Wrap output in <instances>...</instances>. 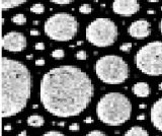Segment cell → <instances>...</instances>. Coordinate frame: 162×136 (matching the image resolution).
<instances>
[{"instance_id": "1", "label": "cell", "mask_w": 162, "mask_h": 136, "mask_svg": "<svg viewBox=\"0 0 162 136\" xmlns=\"http://www.w3.org/2000/svg\"><path fill=\"white\" fill-rule=\"evenodd\" d=\"M94 85L86 72L73 65L54 67L44 74L40 99L47 112L59 118L80 115L90 105Z\"/></svg>"}, {"instance_id": "2", "label": "cell", "mask_w": 162, "mask_h": 136, "mask_svg": "<svg viewBox=\"0 0 162 136\" xmlns=\"http://www.w3.org/2000/svg\"><path fill=\"white\" fill-rule=\"evenodd\" d=\"M33 77L20 61L4 56L1 60V115L5 119L20 113L30 99Z\"/></svg>"}, {"instance_id": "3", "label": "cell", "mask_w": 162, "mask_h": 136, "mask_svg": "<svg viewBox=\"0 0 162 136\" xmlns=\"http://www.w3.org/2000/svg\"><path fill=\"white\" fill-rule=\"evenodd\" d=\"M132 103L122 92H108L96 105V115L101 123L108 126H121L131 119Z\"/></svg>"}, {"instance_id": "4", "label": "cell", "mask_w": 162, "mask_h": 136, "mask_svg": "<svg viewBox=\"0 0 162 136\" xmlns=\"http://www.w3.org/2000/svg\"><path fill=\"white\" fill-rule=\"evenodd\" d=\"M95 74L98 79L106 84H121L129 77L128 63L118 55H106L96 61Z\"/></svg>"}, {"instance_id": "5", "label": "cell", "mask_w": 162, "mask_h": 136, "mask_svg": "<svg viewBox=\"0 0 162 136\" xmlns=\"http://www.w3.org/2000/svg\"><path fill=\"white\" fill-rule=\"evenodd\" d=\"M78 20L67 12H59L50 16L45 21L44 32L51 40L68 42L73 40L78 33Z\"/></svg>"}, {"instance_id": "6", "label": "cell", "mask_w": 162, "mask_h": 136, "mask_svg": "<svg viewBox=\"0 0 162 136\" xmlns=\"http://www.w3.org/2000/svg\"><path fill=\"white\" fill-rule=\"evenodd\" d=\"M119 28L114 20L108 17H97L86 27L85 38L91 45L106 48L114 45L118 40Z\"/></svg>"}, {"instance_id": "7", "label": "cell", "mask_w": 162, "mask_h": 136, "mask_svg": "<svg viewBox=\"0 0 162 136\" xmlns=\"http://www.w3.org/2000/svg\"><path fill=\"white\" fill-rule=\"evenodd\" d=\"M136 67L149 76L162 75V42H149L135 55Z\"/></svg>"}, {"instance_id": "8", "label": "cell", "mask_w": 162, "mask_h": 136, "mask_svg": "<svg viewBox=\"0 0 162 136\" xmlns=\"http://www.w3.org/2000/svg\"><path fill=\"white\" fill-rule=\"evenodd\" d=\"M27 37L20 32H9L3 36L1 46L9 52H21L27 48Z\"/></svg>"}, {"instance_id": "9", "label": "cell", "mask_w": 162, "mask_h": 136, "mask_svg": "<svg viewBox=\"0 0 162 136\" xmlns=\"http://www.w3.org/2000/svg\"><path fill=\"white\" fill-rule=\"evenodd\" d=\"M111 8L118 15L131 16L140 10V3L138 0H115Z\"/></svg>"}, {"instance_id": "10", "label": "cell", "mask_w": 162, "mask_h": 136, "mask_svg": "<svg viewBox=\"0 0 162 136\" xmlns=\"http://www.w3.org/2000/svg\"><path fill=\"white\" fill-rule=\"evenodd\" d=\"M128 34L137 40H144L151 34V25L146 20H138L131 23L128 28Z\"/></svg>"}, {"instance_id": "11", "label": "cell", "mask_w": 162, "mask_h": 136, "mask_svg": "<svg viewBox=\"0 0 162 136\" xmlns=\"http://www.w3.org/2000/svg\"><path fill=\"white\" fill-rule=\"evenodd\" d=\"M150 120L154 127L162 132V97L154 103L150 109Z\"/></svg>"}, {"instance_id": "12", "label": "cell", "mask_w": 162, "mask_h": 136, "mask_svg": "<svg viewBox=\"0 0 162 136\" xmlns=\"http://www.w3.org/2000/svg\"><path fill=\"white\" fill-rule=\"evenodd\" d=\"M132 92L138 97H147L151 94V89H150V85L147 82L141 81L135 83L133 85Z\"/></svg>"}, {"instance_id": "13", "label": "cell", "mask_w": 162, "mask_h": 136, "mask_svg": "<svg viewBox=\"0 0 162 136\" xmlns=\"http://www.w3.org/2000/svg\"><path fill=\"white\" fill-rule=\"evenodd\" d=\"M27 1L28 0H1V8L3 11H6L8 9H12L14 7L22 5Z\"/></svg>"}, {"instance_id": "14", "label": "cell", "mask_w": 162, "mask_h": 136, "mask_svg": "<svg viewBox=\"0 0 162 136\" xmlns=\"http://www.w3.org/2000/svg\"><path fill=\"white\" fill-rule=\"evenodd\" d=\"M27 123L30 127H42L45 125V118L41 115L35 114V115H30L28 117Z\"/></svg>"}, {"instance_id": "15", "label": "cell", "mask_w": 162, "mask_h": 136, "mask_svg": "<svg viewBox=\"0 0 162 136\" xmlns=\"http://www.w3.org/2000/svg\"><path fill=\"white\" fill-rule=\"evenodd\" d=\"M124 136H149V132L141 126H133L126 131Z\"/></svg>"}, {"instance_id": "16", "label": "cell", "mask_w": 162, "mask_h": 136, "mask_svg": "<svg viewBox=\"0 0 162 136\" xmlns=\"http://www.w3.org/2000/svg\"><path fill=\"white\" fill-rule=\"evenodd\" d=\"M11 21L15 25H22L25 23H27V16L22 13H18V14H15L11 17Z\"/></svg>"}, {"instance_id": "17", "label": "cell", "mask_w": 162, "mask_h": 136, "mask_svg": "<svg viewBox=\"0 0 162 136\" xmlns=\"http://www.w3.org/2000/svg\"><path fill=\"white\" fill-rule=\"evenodd\" d=\"M30 11L35 14H42L45 12V6L44 4L41 3H35L32 7H30Z\"/></svg>"}, {"instance_id": "18", "label": "cell", "mask_w": 162, "mask_h": 136, "mask_svg": "<svg viewBox=\"0 0 162 136\" xmlns=\"http://www.w3.org/2000/svg\"><path fill=\"white\" fill-rule=\"evenodd\" d=\"M52 57L56 60H61L65 57V52H64L63 49H56L52 52Z\"/></svg>"}, {"instance_id": "19", "label": "cell", "mask_w": 162, "mask_h": 136, "mask_svg": "<svg viewBox=\"0 0 162 136\" xmlns=\"http://www.w3.org/2000/svg\"><path fill=\"white\" fill-rule=\"evenodd\" d=\"M92 11V7L90 4H82L79 6V12L82 14H90Z\"/></svg>"}, {"instance_id": "20", "label": "cell", "mask_w": 162, "mask_h": 136, "mask_svg": "<svg viewBox=\"0 0 162 136\" xmlns=\"http://www.w3.org/2000/svg\"><path fill=\"white\" fill-rule=\"evenodd\" d=\"M133 47V44L131 42H127V43H124V44H122L120 46V50L122 52H125V53H127V52L130 51L131 49H132Z\"/></svg>"}, {"instance_id": "21", "label": "cell", "mask_w": 162, "mask_h": 136, "mask_svg": "<svg viewBox=\"0 0 162 136\" xmlns=\"http://www.w3.org/2000/svg\"><path fill=\"white\" fill-rule=\"evenodd\" d=\"M75 56L77 60H86L87 59V53L84 50H79V51L76 53Z\"/></svg>"}, {"instance_id": "22", "label": "cell", "mask_w": 162, "mask_h": 136, "mask_svg": "<svg viewBox=\"0 0 162 136\" xmlns=\"http://www.w3.org/2000/svg\"><path fill=\"white\" fill-rule=\"evenodd\" d=\"M52 3L59 4V5H67V4L72 3L74 0H50Z\"/></svg>"}, {"instance_id": "23", "label": "cell", "mask_w": 162, "mask_h": 136, "mask_svg": "<svg viewBox=\"0 0 162 136\" xmlns=\"http://www.w3.org/2000/svg\"><path fill=\"white\" fill-rule=\"evenodd\" d=\"M85 136H108V135L101 130H92V131H90L89 133H87Z\"/></svg>"}, {"instance_id": "24", "label": "cell", "mask_w": 162, "mask_h": 136, "mask_svg": "<svg viewBox=\"0 0 162 136\" xmlns=\"http://www.w3.org/2000/svg\"><path fill=\"white\" fill-rule=\"evenodd\" d=\"M42 136H67V135L63 134V133L59 132V131H54V130H52V131H49V132L44 133V134H43Z\"/></svg>"}, {"instance_id": "25", "label": "cell", "mask_w": 162, "mask_h": 136, "mask_svg": "<svg viewBox=\"0 0 162 136\" xmlns=\"http://www.w3.org/2000/svg\"><path fill=\"white\" fill-rule=\"evenodd\" d=\"M69 130L70 131H73V132H76V131H79L80 130V126L78 123H73L69 126Z\"/></svg>"}, {"instance_id": "26", "label": "cell", "mask_w": 162, "mask_h": 136, "mask_svg": "<svg viewBox=\"0 0 162 136\" xmlns=\"http://www.w3.org/2000/svg\"><path fill=\"white\" fill-rule=\"evenodd\" d=\"M45 44L43 42H38V43H35V50H38V51H44L45 50Z\"/></svg>"}, {"instance_id": "27", "label": "cell", "mask_w": 162, "mask_h": 136, "mask_svg": "<svg viewBox=\"0 0 162 136\" xmlns=\"http://www.w3.org/2000/svg\"><path fill=\"white\" fill-rule=\"evenodd\" d=\"M45 63H46V61H45L44 58H39L35 60V65L37 66H44Z\"/></svg>"}, {"instance_id": "28", "label": "cell", "mask_w": 162, "mask_h": 136, "mask_svg": "<svg viewBox=\"0 0 162 136\" xmlns=\"http://www.w3.org/2000/svg\"><path fill=\"white\" fill-rule=\"evenodd\" d=\"M84 123H86V124L93 123V119H92L91 117H86V118L84 119Z\"/></svg>"}, {"instance_id": "29", "label": "cell", "mask_w": 162, "mask_h": 136, "mask_svg": "<svg viewBox=\"0 0 162 136\" xmlns=\"http://www.w3.org/2000/svg\"><path fill=\"white\" fill-rule=\"evenodd\" d=\"M137 119L139 121H143V120H145V119H146V115H145V114H141V115H139L137 117Z\"/></svg>"}, {"instance_id": "30", "label": "cell", "mask_w": 162, "mask_h": 136, "mask_svg": "<svg viewBox=\"0 0 162 136\" xmlns=\"http://www.w3.org/2000/svg\"><path fill=\"white\" fill-rule=\"evenodd\" d=\"M30 35H32V36H39L40 32L38 30H32V31H30Z\"/></svg>"}, {"instance_id": "31", "label": "cell", "mask_w": 162, "mask_h": 136, "mask_svg": "<svg viewBox=\"0 0 162 136\" xmlns=\"http://www.w3.org/2000/svg\"><path fill=\"white\" fill-rule=\"evenodd\" d=\"M147 14H150V15H152V14H156V11L154 10V9H148V10H147Z\"/></svg>"}, {"instance_id": "32", "label": "cell", "mask_w": 162, "mask_h": 136, "mask_svg": "<svg viewBox=\"0 0 162 136\" xmlns=\"http://www.w3.org/2000/svg\"><path fill=\"white\" fill-rule=\"evenodd\" d=\"M17 136H28V135H27V131H25V130L21 131V132H20Z\"/></svg>"}, {"instance_id": "33", "label": "cell", "mask_w": 162, "mask_h": 136, "mask_svg": "<svg viewBox=\"0 0 162 136\" xmlns=\"http://www.w3.org/2000/svg\"><path fill=\"white\" fill-rule=\"evenodd\" d=\"M11 129H12L11 125H5V126H4V130H5V131H10Z\"/></svg>"}, {"instance_id": "34", "label": "cell", "mask_w": 162, "mask_h": 136, "mask_svg": "<svg viewBox=\"0 0 162 136\" xmlns=\"http://www.w3.org/2000/svg\"><path fill=\"white\" fill-rule=\"evenodd\" d=\"M139 109H141V110L146 109V105H145V104H140L139 105Z\"/></svg>"}, {"instance_id": "35", "label": "cell", "mask_w": 162, "mask_h": 136, "mask_svg": "<svg viewBox=\"0 0 162 136\" xmlns=\"http://www.w3.org/2000/svg\"><path fill=\"white\" fill-rule=\"evenodd\" d=\"M32 58H34V55H33V54H30V55H27V60H30Z\"/></svg>"}, {"instance_id": "36", "label": "cell", "mask_w": 162, "mask_h": 136, "mask_svg": "<svg viewBox=\"0 0 162 136\" xmlns=\"http://www.w3.org/2000/svg\"><path fill=\"white\" fill-rule=\"evenodd\" d=\"M159 28H160V32L162 34V20H160V23H159Z\"/></svg>"}, {"instance_id": "37", "label": "cell", "mask_w": 162, "mask_h": 136, "mask_svg": "<svg viewBox=\"0 0 162 136\" xmlns=\"http://www.w3.org/2000/svg\"><path fill=\"white\" fill-rule=\"evenodd\" d=\"M57 125H58V126H61V127H63V126L65 125V123H64V122H60V123L57 124Z\"/></svg>"}, {"instance_id": "38", "label": "cell", "mask_w": 162, "mask_h": 136, "mask_svg": "<svg viewBox=\"0 0 162 136\" xmlns=\"http://www.w3.org/2000/svg\"><path fill=\"white\" fill-rule=\"evenodd\" d=\"M148 1H149V2H152V3H154V2L156 3V2H159L160 0H148Z\"/></svg>"}, {"instance_id": "39", "label": "cell", "mask_w": 162, "mask_h": 136, "mask_svg": "<svg viewBox=\"0 0 162 136\" xmlns=\"http://www.w3.org/2000/svg\"><path fill=\"white\" fill-rule=\"evenodd\" d=\"M158 89H159V90H162V82L159 83V85H158Z\"/></svg>"}, {"instance_id": "40", "label": "cell", "mask_w": 162, "mask_h": 136, "mask_svg": "<svg viewBox=\"0 0 162 136\" xmlns=\"http://www.w3.org/2000/svg\"><path fill=\"white\" fill-rule=\"evenodd\" d=\"M80 45H82V41H78L77 42V46H80Z\"/></svg>"}, {"instance_id": "41", "label": "cell", "mask_w": 162, "mask_h": 136, "mask_svg": "<svg viewBox=\"0 0 162 136\" xmlns=\"http://www.w3.org/2000/svg\"><path fill=\"white\" fill-rule=\"evenodd\" d=\"M33 108H34V109H37V108H38V105H34V106H33Z\"/></svg>"}, {"instance_id": "42", "label": "cell", "mask_w": 162, "mask_h": 136, "mask_svg": "<svg viewBox=\"0 0 162 136\" xmlns=\"http://www.w3.org/2000/svg\"><path fill=\"white\" fill-rule=\"evenodd\" d=\"M161 10H162V6H161Z\"/></svg>"}]
</instances>
